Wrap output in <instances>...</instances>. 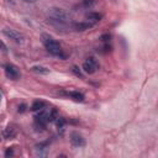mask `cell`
I'll list each match as a JSON object with an SVG mask.
<instances>
[{
    "mask_svg": "<svg viewBox=\"0 0 158 158\" xmlns=\"http://www.w3.org/2000/svg\"><path fill=\"white\" fill-rule=\"evenodd\" d=\"M42 42H43L46 49H47L51 54H53V56H56V57H59V58H62V59H65V58H67L65 54L63 53V49H62L60 44H59L53 37H51L49 35L43 33V35H42Z\"/></svg>",
    "mask_w": 158,
    "mask_h": 158,
    "instance_id": "1",
    "label": "cell"
},
{
    "mask_svg": "<svg viewBox=\"0 0 158 158\" xmlns=\"http://www.w3.org/2000/svg\"><path fill=\"white\" fill-rule=\"evenodd\" d=\"M49 17L52 20H56V21L60 22V23L62 22H67L70 19L69 14L65 10L59 9V7H52V9H49Z\"/></svg>",
    "mask_w": 158,
    "mask_h": 158,
    "instance_id": "2",
    "label": "cell"
},
{
    "mask_svg": "<svg viewBox=\"0 0 158 158\" xmlns=\"http://www.w3.org/2000/svg\"><path fill=\"white\" fill-rule=\"evenodd\" d=\"M4 69H5V74H6V77L9 79H11V80H19L20 79L21 73H20V69L15 64L9 63V64H6L4 67Z\"/></svg>",
    "mask_w": 158,
    "mask_h": 158,
    "instance_id": "3",
    "label": "cell"
},
{
    "mask_svg": "<svg viewBox=\"0 0 158 158\" xmlns=\"http://www.w3.org/2000/svg\"><path fill=\"white\" fill-rule=\"evenodd\" d=\"M99 68V63L96 62L95 58H88L84 63H83V70L86 74H94Z\"/></svg>",
    "mask_w": 158,
    "mask_h": 158,
    "instance_id": "4",
    "label": "cell"
},
{
    "mask_svg": "<svg viewBox=\"0 0 158 158\" xmlns=\"http://www.w3.org/2000/svg\"><path fill=\"white\" fill-rule=\"evenodd\" d=\"M2 33H4L6 37H9L10 40L15 41L16 43H22V42H23V36H22L20 32H17L16 30H12V28H4V30H2Z\"/></svg>",
    "mask_w": 158,
    "mask_h": 158,
    "instance_id": "5",
    "label": "cell"
},
{
    "mask_svg": "<svg viewBox=\"0 0 158 158\" xmlns=\"http://www.w3.org/2000/svg\"><path fill=\"white\" fill-rule=\"evenodd\" d=\"M70 142L74 147H84L85 146V138L78 132L70 133Z\"/></svg>",
    "mask_w": 158,
    "mask_h": 158,
    "instance_id": "6",
    "label": "cell"
},
{
    "mask_svg": "<svg viewBox=\"0 0 158 158\" xmlns=\"http://www.w3.org/2000/svg\"><path fill=\"white\" fill-rule=\"evenodd\" d=\"M85 17L88 19V21L89 22H91V23H96V22H99L101 19H102V15L101 14H98V12H88L86 15H85Z\"/></svg>",
    "mask_w": 158,
    "mask_h": 158,
    "instance_id": "7",
    "label": "cell"
},
{
    "mask_svg": "<svg viewBox=\"0 0 158 158\" xmlns=\"http://www.w3.org/2000/svg\"><path fill=\"white\" fill-rule=\"evenodd\" d=\"M93 26H94V23L86 21V22H77V23H74L73 27H74L75 31H85V30H89Z\"/></svg>",
    "mask_w": 158,
    "mask_h": 158,
    "instance_id": "8",
    "label": "cell"
},
{
    "mask_svg": "<svg viewBox=\"0 0 158 158\" xmlns=\"http://www.w3.org/2000/svg\"><path fill=\"white\" fill-rule=\"evenodd\" d=\"M30 69H31V72H33V73H36V74H42V75L49 74V69L46 68V67H42V65H33V67H31Z\"/></svg>",
    "mask_w": 158,
    "mask_h": 158,
    "instance_id": "9",
    "label": "cell"
},
{
    "mask_svg": "<svg viewBox=\"0 0 158 158\" xmlns=\"http://www.w3.org/2000/svg\"><path fill=\"white\" fill-rule=\"evenodd\" d=\"M46 106V102L42 101V100H35L31 105V110L32 111H41L42 109H44Z\"/></svg>",
    "mask_w": 158,
    "mask_h": 158,
    "instance_id": "10",
    "label": "cell"
},
{
    "mask_svg": "<svg viewBox=\"0 0 158 158\" xmlns=\"http://www.w3.org/2000/svg\"><path fill=\"white\" fill-rule=\"evenodd\" d=\"M2 135H4V138L5 139H11V138H14L15 137V135H16V131L12 128V127H6L5 130H4V132H2Z\"/></svg>",
    "mask_w": 158,
    "mask_h": 158,
    "instance_id": "11",
    "label": "cell"
},
{
    "mask_svg": "<svg viewBox=\"0 0 158 158\" xmlns=\"http://www.w3.org/2000/svg\"><path fill=\"white\" fill-rule=\"evenodd\" d=\"M67 95L70 96L75 101H84V95L79 91H69V93H67Z\"/></svg>",
    "mask_w": 158,
    "mask_h": 158,
    "instance_id": "12",
    "label": "cell"
},
{
    "mask_svg": "<svg viewBox=\"0 0 158 158\" xmlns=\"http://www.w3.org/2000/svg\"><path fill=\"white\" fill-rule=\"evenodd\" d=\"M58 118V112L56 109H49V114H48V122H53Z\"/></svg>",
    "mask_w": 158,
    "mask_h": 158,
    "instance_id": "13",
    "label": "cell"
},
{
    "mask_svg": "<svg viewBox=\"0 0 158 158\" xmlns=\"http://www.w3.org/2000/svg\"><path fill=\"white\" fill-rule=\"evenodd\" d=\"M56 123H57V127H58V128L63 130V128H64V125H65V118H63V117H58V118L56 120Z\"/></svg>",
    "mask_w": 158,
    "mask_h": 158,
    "instance_id": "14",
    "label": "cell"
},
{
    "mask_svg": "<svg viewBox=\"0 0 158 158\" xmlns=\"http://www.w3.org/2000/svg\"><path fill=\"white\" fill-rule=\"evenodd\" d=\"M72 72L77 75V77H79V78H83V73H81V70L79 69V67H77V65H73L72 67Z\"/></svg>",
    "mask_w": 158,
    "mask_h": 158,
    "instance_id": "15",
    "label": "cell"
},
{
    "mask_svg": "<svg viewBox=\"0 0 158 158\" xmlns=\"http://www.w3.org/2000/svg\"><path fill=\"white\" fill-rule=\"evenodd\" d=\"M100 38H101V41H104V42H109V40L111 38V36H110L109 33H106V35H102Z\"/></svg>",
    "mask_w": 158,
    "mask_h": 158,
    "instance_id": "16",
    "label": "cell"
},
{
    "mask_svg": "<svg viewBox=\"0 0 158 158\" xmlns=\"http://www.w3.org/2000/svg\"><path fill=\"white\" fill-rule=\"evenodd\" d=\"M12 156H14V151L11 148H7L5 152V157H12Z\"/></svg>",
    "mask_w": 158,
    "mask_h": 158,
    "instance_id": "17",
    "label": "cell"
},
{
    "mask_svg": "<svg viewBox=\"0 0 158 158\" xmlns=\"http://www.w3.org/2000/svg\"><path fill=\"white\" fill-rule=\"evenodd\" d=\"M26 104H21V105H19V112H25L26 111Z\"/></svg>",
    "mask_w": 158,
    "mask_h": 158,
    "instance_id": "18",
    "label": "cell"
},
{
    "mask_svg": "<svg viewBox=\"0 0 158 158\" xmlns=\"http://www.w3.org/2000/svg\"><path fill=\"white\" fill-rule=\"evenodd\" d=\"M1 46H2V52H6V46L4 42H1Z\"/></svg>",
    "mask_w": 158,
    "mask_h": 158,
    "instance_id": "19",
    "label": "cell"
},
{
    "mask_svg": "<svg viewBox=\"0 0 158 158\" xmlns=\"http://www.w3.org/2000/svg\"><path fill=\"white\" fill-rule=\"evenodd\" d=\"M23 1H26V2H35L36 0H23Z\"/></svg>",
    "mask_w": 158,
    "mask_h": 158,
    "instance_id": "20",
    "label": "cell"
},
{
    "mask_svg": "<svg viewBox=\"0 0 158 158\" xmlns=\"http://www.w3.org/2000/svg\"><path fill=\"white\" fill-rule=\"evenodd\" d=\"M9 1H11V2H12V0H9Z\"/></svg>",
    "mask_w": 158,
    "mask_h": 158,
    "instance_id": "21",
    "label": "cell"
}]
</instances>
